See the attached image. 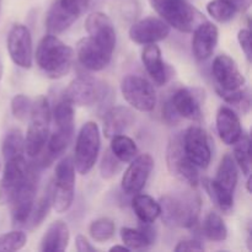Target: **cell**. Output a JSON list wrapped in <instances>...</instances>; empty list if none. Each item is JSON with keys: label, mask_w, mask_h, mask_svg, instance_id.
<instances>
[{"label": "cell", "mask_w": 252, "mask_h": 252, "mask_svg": "<svg viewBox=\"0 0 252 252\" xmlns=\"http://www.w3.org/2000/svg\"><path fill=\"white\" fill-rule=\"evenodd\" d=\"M160 217L169 228L189 229L196 225L201 213V198L192 191L171 192L159 201Z\"/></svg>", "instance_id": "6da1fadb"}, {"label": "cell", "mask_w": 252, "mask_h": 252, "mask_svg": "<svg viewBox=\"0 0 252 252\" xmlns=\"http://www.w3.org/2000/svg\"><path fill=\"white\" fill-rule=\"evenodd\" d=\"M74 51L56 34L48 33L39 41L36 51V63L46 76L61 79L70 71Z\"/></svg>", "instance_id": "7a4b0ae2"}, {"label": "cell", "mask_w": 252, "mask_h": 252, "mask_svg": "<svg viewBox=\"0 0 252 252\" xmlns=\"http://www.w3.org/2000/svg\"><path fill=\"white\" fill-rule=\"evenodd\" d=\"M238 166L230 154L224 155L213 180H206V189L221 212L229 213L234 207V192L238 185Z\"/></svg>", "instance_id": "3957f363"}, {"label": "cell", "mask_w": 252, "mask_h": 252, "mask_svg": "<svg viewBox=\"0 0 252 252\" xmlns=\"http://www.w3.org/2000/svg\"><path fill=\"white\" fill-rule=\"evenodd\" d=\"M160 17L177 31L191 33L206 21L204 15L187 0H149Z\"/></svg>", "instance_id": "277c9868"}, {"label": "cell", "mask_w": 252, "mask_h": 252, "mask_svg": "<svg viewBox=\"0 0 252 252\" xmlns=\"http://www.w3.org/2000/svg\"><path fill=\"white\" fill-rule=\"evenodd\" d=\"M29 120L30 125L26 138H24L25 154L32 159H36L46 147L52 121L51 106L44 96H38L36 100L32 101Z\"/></svg>", "instance_id": "5b68a950"}, {"label": "cell", "mask_w": 252, "mask_h": 252, "mask_svg": "<svg viewBox=\"0 0 252 252\" xmlns=\"http://www.w3.org/2000/svg\"><path fill=\"white\" fill-rule=\"evenodd\" d=\"M101 148L100 129L95 122H86L80 128L75 144L74 166L80 175H88L97 161Z\"/></svg>", "instance_id": "8992f818"}, {"label": "cell", "mask_w": 252, "mask_h": 252, "mask_svg": "<svg viewBox=\"0 0 252 252\" xmlns=\"http://www.w3.org/2000/svg\"><path fill=\"white\" fill-rule=\"evenodd\" d=\"M75 192V166L70 157L57 164L52 186V207L57 213H65L71 207Z\"/></svg>", "instance_id": "52a82bcc"}, {"label": "cell", "mask_w": 252, "mask_h": 252, "mask_svg": "<svg viewBox=\"0 0 252 252\" xmlns=\"http://www.w3.org/2000/svg\"><path fill=\"white\" fill-rule=\"evenodd\" d=\"M90 0H54L46 15V29L58 34L68 30L88 9Z\"/></svg>", "instance_id": "ba28073f"}, {"label": "cell", "mask_w": 252, "mask_h": 252, "mask_svg": "<svg viewBox=\"0 0 252 252\" xmlns=\"http://www.w3.org/2000/svg\"><path fill=\"white\" fill-rule=\"evenodd\" d=\"M123 98L139 112H152L157 106V93L152 83L140 75L125 76L121 83Z\"/></svg>", "instance_id": "9c48e42d"}, {"label": "cell", "mask_w": 252, "mask_h": 252, "mask_svg": "<svg viewBox=\"0 0 252 252\" xmlns=\"http://www.w3.org/2000/svg\"><path fill=\"white\" fill-rule=\"evenodd\" d=\"M166 162L170 174L189 186L196 187L199 184L198 167L189 160L184 149L182 135L171 138L166 150Z\"/></svg>", "instance_id": "30bf717a"}, {"label": "cell", "mask_w": 252, "mask_h": 252, "mask_svg": "<svg viewBox=\"0 0 252 252\" xmlns=\"http://www.w3.org/2000/svg\"><path fill=\"white\" fill-rule=\"evenodd\" d=\"M107 86L102 81L88 75H80L74 79L64 93V98L71 105L93 106L102 101L107 95Z\"/></svg>", "instance_id": "8fae6325"}, {"label": "cell", "mask_w": 252, "mask_h": 252, "mask_svg": "<svg viewBox=\"0 0 252 252\" xmlns=\"http://www.w3.org/2000/svg\"><path fill=\"white\" fill-rule=\"evenodd\" d=\"M30 165L25 155L5 161L4 174L0 180V206H9L29 176Z\"/></svg>", "instance_id": "7c38bea8"}, {"label": "cell", "mask_w": 252, "mask_h": 252, "mask_svg": "<svg viewBox=\"0 0 252 252\" xmlns=\"http://www.w3.org/2000/svg\"><path fill=\"white\" fill-rule=\"evenodd\" d=\"M37 174L36 169L30 165L29 176L26 181L19 189L16 196L11 201V220L15 226H25L30 216L32 213L34 203H36L37 193Z\"/></svg>", "instance_id": "4fadbf2b"}, {"label": "cell", "mask_w": 252, "mask_h": 252, "mask_svg": "<svg viewBox=\"0 0 252 252\" xmlns=\"http://www.w3.org/2000/svg\"><path fill=\"white\" fill-rule=\"evenodd\" d=\"M7 52L11 61L22 69H30L33 62V47L30 30L22 24H15L7 33Z\"/></svg>", "instance_id": "5bb4252c"}, {"label": "cell", "mask_w": 252, "mask_h": 252, "mask_svg": "<svg viewBox=\"0 0 252 252\" xmlns=\"http://www.w3.org/2000/svg\"><path fill=\"white\" fill-rule=\"evenodd\" d=\"M212 74L216 80V90L235 91L243 89L246 84L245 76L236 62L228 54H220L214 58Z\"/></svg>", "instance_id": "9a60e30c"}, {"label": "cell", "mask_w": 252, "mask_h": 252, "mask_svg": "<svg viewBox=\"0 0 252 252\" xmlns=\"http://www.w3.org/2000/svg\"><path fill=\"white\" fill-rule=\"evenodd\" d=\"M184 149L187 157L199 169H207L211 164L212 150L206 130L199 126H191L182 135Z\"/></svg>", "instance_id": "2e32d148"}, {"label": "cell", "mask_w": 252, "mask_h": 252, "mask_svg": "<svg viewBox=\"0 0 252 252\" xmlns=\"http://www.w3.org/2000/svg\"><path fill=\"white\" fill-rule=\"evenodd\" d=\"M154 169V159L150 154H142L135 157L122 176L121 186L125 193H140Z\"/></svg>", "instance_id": "e0dca14e"}, {"label": "cell", "mask_w": 252, "mask_h": 252, "mask_svg": "<svg viewBox=\"0 0 252 252\" xmlns=\"http://www.w3.org/2000/svg\"><path fill=\"white\" fill-rule=\"evenodd\" d=\"M170 31L171 27L164 20L149 16L134 22L130 26L129 38L134 43L147 46L164 41L170 34Z\"/></svg>", "instance_id": "ac0fdd59"}, {"label": "cell", "mask_w": 252, "mask_h": 252, "mask_svg": "<svg viewBox=\"0 0 252 252\" xmlns=\"http://www.w3.org/2000/svg\"><path fill=\"white\" fill-rule=\"evenodd\" d=\"M85 30L90 38L106 51L113 53L116 47V30L107 15L100 11L90 14L85 20Z\"/></svg>", "instance_id": "d6986e66"}, {"label": "cell", "mask_w": 252, "mask_h": 252, "mask_svg": "<svg viewBox=\"0 0 252 252\" xmlns=\"http://www.w3.org/2000/svg\"><path fill=\"white\" fill-rule=\"evenodd\" d=\"M76 57L79 63L85 69L100 71L110 64L112 53L106 51L90 37H84L76 43Z\"/></svg>", "instance_id": "ffe728a7"}, {"label": "cell", "mask_w": 252, "mask_h": 252, "mask_svg": "<svg viewBox=\"0 0 252 252\" xmlns=\"http://www.w3.org/2000/svg\"><path fill=\"white\" fill-rule=\"evenodd\" d=\"M202 91L199 89L181 88L170 97V103L180 118L199 121L202 117Z\"/></svg>", "instance_id": "44dd1931"}, {"label": "cell", "mask_w": 252, "mask_h": 252, "mask_svg": "<svg viewBox=\"0 0 252 252\" xmlns=\"http://www.w3.org/2000/svg\"><path fill=\"white\" fill-rule=\"evenodd\" d=\"M218 27L209 21H203L193 31L192 38V52L197 61H206L216 51L218 44Z\"/></svg>", "instance_id": "7402d4cb"}, {"label": "cell", "mask_w": 252, "mask_h": 252, "mask_svg": "<svg viewBox=\"0 0 252 252\" xmlns=\"http://www.w3.org/2000/svg\"><path fill=\"white\" fill-rule=\"evenodd\" d=\"M217 132L221 142L226 145H233L243 133L240 118L233 108L221 106L217 112Z\"/></svg>", "instance_id": "603a6c76"}, {"label": "cell", "mask_w": 252, "mask_h": 252, "mask_svg": "<svg viewBox=\"0 0 252 252\" xmlns=\"http://www.w3.org/2000/svg\"><path fill=\"white\" fill-rule=\"evenodd\" d=\"M135 121L134 112L125 106H115L106 112L103 118V134L111 139L117 134H123Z\"/></svg>", "instance_id": "cb8c5ba5"}, {"label": "cell", "mask_w": 252, "mask_h": 252, "mask_svg": "<svg viewBox=\"0 0 252 252\" xmlns=\"http://www.w3.org/2000/svg\"><path fill=\"white\" fill-rule=\"evenodd\" d=\"M142 62L152 80L158 86H164L169 75H167L166 66L162 61L161 51L159 46H157V43L147 44L144 47L142 51Z\"/></svg>", "instance_id": "d4e9b609"}, {"label": "cell", "mask_w": 252, "mask_h": 252, "mask_svg": "<svg viewBox=\"0 0 252 252\" xmlns=\"http://www.w3.org/2000/svg\"><path fill=\"white\" fill-rule=\"evenodd\" d=\"M70 231L63 220H56L47 228L41 240V251L58 252L64 251L69 245Z\"/></svg>", "instance_id": "484cf974"}, {"label": "cell", "mask_w": 252, "mask_h": 252, "mask_svg": "<svg viewBox=\"0 0 252 252\" xmlns=\"http://www.w3.org/2000/svg\"><path fill=\"white\" fill-rule=\"evenodd\" d=\"M56 129L54 134L70 140L74 134V107L66 98H62L52 112Z\"/></svg>", "instance_id": "4316f807"}, {"label": "cell", "mask_w": 252, "mask_h": 252, "mask_svg": "<svg viewBox=\"0 0 252 252\" xmlns=\"http://www.w3.org/2000/svg\"><path fill=\"white\" fill-rule=\"evenodd\" d=\"M121 239L123 245L129 250H144L154 244L155 231L150 228L149 223H143L139 229H121Z\"/></svg>", "instance_id": "83f0119b"}, {"label": "cell", "mask_w": 252, "mask_h": 252, "mask_svg": "<svg viewBox=\"0 0 252 252\" xmlns=\"http://www.w3.org/2000/svg\"><path fill=\"white\" fill-rule=\"evenodd\" d=\"M132 208L142 223H154L160 217V204L149 194H134Z\"/></svg>", "instance_id": "f1b7e54d"}, {"label": "cell", "mask_w": 252, "mask_h": 252, "mask_svg": "<svg viewBox=\"0 0 252 252\" xmlns=\"http://www.w3.org/2000/svg\"><path fill=\"white\" fill-rule=\"evenodd\" d=\"M110 150L121 162H130L138 155L134 140L125 134H117L111 138Z\"/></svg>", "instance_id": "f546056e"}, {"label": "cell", "mask_w": 252, "mask_h": 252, "mask_svg": "<svg viewBox=\"0 0 252 252\" xmlns=\"http://www.w3.org/2000/svg\"><path fill=\"white\" fill-rule=\"evenodd\" d=\"M234 160L246 177L251 175V142L246 133H241L239 139L234 143Z\"/></svg>", "instance_id": "4dcf8cb0"}, {"label": "cell", "mask_w": 252, "mask_h": 252, "mask_svg": "<svg viewBox=\"0 0 252 252\" xmlns=\"http://www.w3.org/2000/svg\"><path fill=\"white\" fill-rule=\"evenodd\" d=\"M203 233L211 241L220 243L228 238V228L219 214L211 212L207 214L203 221Z\"/></svg>", "instance_id": "1f68e13d"}, {"label": "cell", "mask_w": 252, "mask_h": 252, "mask_svg": "<svg viewBox=\"0 0 252 252\" xmlns=\"http://www.w3.org/2000/svg\"><path fill=\"white\" fill-rule=\"evenodd\" d=\"M1 152L5 161L9 159H12V158L25 155L24 135H22L21 130L11 129L6 133V135L4 138V142H2Z\"/></svg>", "instance_id": "d6a6232c"}, {"label": "cell", "mask_w": 252, "mask_h": 252, "mask_svg": "<svg viewBox=\"0 0 252 252\" xmlns=\"http://www.w3.org/2000/svg\"><path fill=\"white\" fill-rule=\"evenodd\" d=\"M51 207H52V186H49L46 193L43 194V197H42L37 203H34L31 216H30L29 220H27L26 225L25 226H27V228L30 229L37 228V226H38L39 224L46 219Z\"/></svg>", "instance_id": "836d02e7"}, {"label": "cell", "mask_w": 252, "mask_h": 252, "mask_svg": "<svg viewBox=\"0 0 252 252\" xmlns=\"http://www.w3.org/2000/svg\"><path fill=\"white\" fill-rule=\"evenodd\" d=\"M115 223L110 218H98L90 224L89 233L96 243H106L115 235Z\"/></svg>", "instance_id": "e575fe53"}, {"label": "cell", "mask_w": 252, "mask_h": 252, "mask_svg": "<svg viewBox=\"0 0 252 252\" xmlns=\"http://www.w3.org/2000/svg\"><path fill=\"white\" fill-rule=\"evenodd\" d=\"M207 11L216 21L224 24L234 19L238 10L228 0H212L207 4Z\"/></svg>", "instance_id": "d590c367"}, {"label": "cell", "mask_w": 252, "mask_h": 252, "mask_svg": "<svg viewBox=\"0 0 252 252\" xmlns=\"http://www.w3.org/2000/svg\"><path fill=\"white\" fill-rule=\"evenodd\" d=\"M27 243L26 234L22 230H12L0 235V252L21 250Z\"/></svg>", "instance_id": "8d00e7d4"}, {"label": "cell", "mask_w": 252, "mask_h": 252, "mask_svg": "<svg viewBox=\"0 0 252 252\" xmlns=\"http://www.w3.org/2000/svg\"><path fill=\"white\" fill-rule=\"evenodd\" d=\"M121 170H122V164H121L120 160L116 158V155L110 149L106 150L100 164L101 177L105 180H110L117 174H120Z\"/></svg>", "instance_id": "74e56055"}, {"label": "cell", "mask_w": 252, "mask_h": 252, "mask_svg": "<svg viewBox=\"0 0 252 252\" xmlns=\"http://www.w3.org/2000/svg\"><path fill=\"white\" fill-rule=\"evenodd\" d=\"M10 107H11L12 116H14L16 120L24 122V121L29 120L30 117V113H31L32 108V101L31 98L27 97L26 95L19 94V95L12 97Z\"/></svg>", "instance_id": "f35d334b"}, {"label": "cell", "mask_w": 252, "mask_h": 252, "mask_svg": "<svg viewBox=\"0 0 252 252\" xmlns=\"http://www.w3.org/2000/svg\"><path fill=\"white\" fill-rule=\"evenodd\" d=\"M238 41L240 44L241 49L245 53L246 58L249 62H251L252 57V51H251V33L249 29H243L239 31L238 33Z\"/></svg>", "instance_id": "ab89813d"}, {"label": "cell", "mask_w": 252, "mask_h": 252, "mask_svg": "<svg viewBox=\"0 0 252 252\" xmlns=\"http://www.w3.org/2000/svg\"><path fill=\"white\" fill-rule=\"evenodd\" d=\"M176 252H184V251H203L204 246L199 243L198 240L194 239H189V240L180 241L174 249Z\"/></svg>", "instance_id": "60d3db41"}, {"label": "cell", "mask_w": 252, "mask_h": 252, "mask_svg": "<svg viewBox=\"0 0 252 252\" xmlns=\"http://www.w3.org/2000/svg\"><path fill=\"white\" fill-rule=\"evenodd\" d=\"M162 118L169 125H175V123H177L180 121L179 115L175 112L174 107L171 106L170 101L165 102V105L162 106Z\"/></svg>", "instance_id": "b9f144b4"}, {"label": "cell", "mask_w": 252, "mask_h": 252, "mask_svg": "<svg viewBox=\"0 0 252 252\" xmlns=\"http://www.w3.org/2000/svg\"><path fill=\"white\" fill-rule=\"evenodd\" d=\"M75 248L79 252H94L96 249L89 243L88 239L84 235H78L75 238Z\"/></svg>", "instance_id": "7bdbcfd3"}, {"label": "cell", "mask_w": 252, "mask_h": 252, "mask_svg": "<svg viewBox=\"0 0 252 252\" xmlns=\"http://www.w3.org/2000/svg\"><path fill=\"white\" fill-rule=\"evenodd\" d=\"M228 1L231 2L238 11H245L251 4V0H228Z\"/></svg>", "instance_id": "ee69618b"}, {"label": "cell", "mask_w": 252, "mask_h": 252, "mask_svg": "<svg viewBox=\"0 0 252 252\" xmlns=\"http://www.w3.org/2000/svg\"><path fill=\"white\" fill-rule=\"evenodd\" d=\"M110 251H130V250L125 245H115L110 249Z\"/></svg>", "instance_id": "f6af8a7d"}, {"label": "cell", "mask_w": 252, "mask_h": 252, "mask_svg": "<svg viewBox=\"0 0 252 252\" xmlns=\"http://www.w3.org/2000/svg\"><path fill=\"white\" fill-rule=\"evenodd\" d=\"M246 189H248L249 193H251V175L248 176V181H246Z\"/></svg>", "instance_id": "bcb514c9"}]
</instances>
